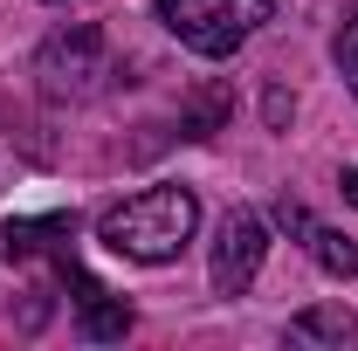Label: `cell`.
<instances>
[{
	"mask_svg": "<svg viewBox=\"0 0 358 351\" xmlns=\"http://www.w3.org/2000/svg\"><path fill=\"white\" fill-rule=\"evenodd\" d=\"M262 255H268V227H262V214L234 207V214L221 220V234H214V262H207L214 296H241V289L262 275Z\"/></svg>",
	"mask_w": 358,
	"mask_h": 351,
	"instance_id": "277c9868",
	"label": "cell"
},
{
	"mask_svg": "<svg viewBox=\"0 0 358 351\" xmlns=\"http://www.w3.org/2000/svg\"><path fill=\"white\" fill-rule=\"evenodd\" d=\"M193 227H200L193 186H145V193L117 200L110 214L96 220L103 248L124 255V262H173L179 248L193 241Z\"/></svg>",
	"mask_w": 358,
	"mask_h": 351,
	"instance_id": "6da1fadb",
	"label": "cell"
},
{
	"mask_svg": "<svg viewBox=\"0 0 358 351\" xmlns=\"http://www.w3.org/2000/svg\"><path fill=\"white\" fill-rule=\"evenodd\" d=\"M227 110H234V96L221 83H200L186 103H179V138H214L227 124Z\"/></svg>",
	"mask_w": 358,
	"mask_h": 351,
	"instance_id": "ba28073f",
	"label": "cell"
},
{
	"mask_svg": "<svg viewBox=\"0 0 358 351\" xmlns=\"http://www.w3.org/2000/svg\"><path fill=\"white\" fill-rule=\"evenodd\" d=\"M289 338L296 345H352L358 351V310L352 303H310V310H296L289 317Z\"/></svg>",
	"mask_w": 358,
	"mask_h": 351,
	"instance_id": "8992f818",
	"label": "cell"
},
{
	"mask_svg": "<svg viewBox=\"0 0 358 351\" xmlns=\"http://www.w3.org/2000/svg\"><path fill=\"white\" fill-rule=\"evenodd\" d=\"M303 248H310V262L324 268V275H338V282H352V268H358V248L338 234V227H310L303 234Z\"/></svg>",
	"mask_w": 358,
	"mask_h": 351,
	"instance_id": "9c48e42d",
	"label": "cell"
},
{
	"mask_svg": "<svg viewBox=\"0 0 358 351\" xmlns=\"http://www.w3.org/2000/svg\"><path fill=\"white\" fill-rule=\"evenodd\" d=\"M338 76H345L352 96H358V7L345 14V28H338Z\"/></svg>",
	"mask_w": 358,
	"mask_h": 351,
	"instance_id": "30bf717a",
	"label": "cell"
},
{
	"mask_svg": "<svg viewBox=\"0 0 358 351\" xmlns=\"http://www.w3.org/2000/svg\"><path fill=\"white\" fill-rule=\"evenodd\" d=\"M55 241H69V220H62V214H48V220H7V234H0L7 262H35V255H55Z\"/></svg>",
	"mask_w": 358,
	"mask_h": 351,
	"instance_id": "52a82bcc",
	"label": "cell"
},
{
	"mask_svg": "<svg viewBox=\"0 0 358 351\" xmlns=\"http://www.w3.org/2000/svg\"><path fill=\"white\" fill-rule=\"evenodd\" d=\"M35 76H42V96H55V103H83V96H96V89L117 76L103 28H90V21L55 28V35L42 42V55H35Z\"/></svg>",
	"mask_w": 358,
	"mask_h": 351,
	"instance_id": "7a4b0ae2",
	"label": "cell"
},
{
	"mask_svg": "<svg viewBox=\"0 0 358 351\" xmlns=\"http://www.w3.org/2000/svg\"><path fill=\"white\" fill-rule=\"evenodd\" d=\"M275 220H282V227H289V234H310L317 220L303 214V207H296V200H275Z\"/></svg>",
	"mask_w": 358,
	"mask_h": 351,
	"instance_id": "8fae6325",
	"label": "cell"
},
{
	"mask_svg": "<svg viewBox=\"0 0 358 351\" xmlns=\"http://www.w3.org/2000/svg\"><path fill=\"white\" fill-rule=\"evenodd\" d=\"M55 7H62V0H55Z\"/></svg>",
	"mask_w": 358,
	"mask_h": 351,
	"instance_id": "4fadbf2b",
	"label": "cell"
},
{
	"mask_svg": "<svg viewBox=\"0 0 358 351\" xmlns=\"http://www.w3.org/2000/svg\"><path fill=\"white\" fill-rule=\"evenodd\" d=\"M338 186H345V200H352V207H358V166H352V173H345V179H338Z\"/></svg>",
	"mask_w": 358,
	"mask_h": 351,
	"instance_id": "7c38bea8",
	"label": "cell"
},
{
	"mask_svg": "<svg viewBox=\"0 0 358 351\" xmlns=\"http://www.w3.org/2000/svg\"><path fill=\"white\" fill-rule=\"evenodd\" d=\"M275 14V0H159L166 35L193 48V55H234Z\"/></svg>",
	"mask_w": 358,
	"mask_h": 351,
	"instance_id": "3957f363",
	"label": "cell"
},
{
	"mask_svg": "<svg viewBox=\"0 0 358 351\" xmlns=\"http://www.w3.org/2000/svg\"><path fill=\"white\" fill-rule=\"evenodd\" d=\"M62 275L76 282V331H83L90 345H110V338L131 331V303H124V296H110L103 282H90L76 262H62Z\"/></svg>",
	"mask_w": 358,
	"mask_h": 351,
	"instance_id": "5b68a950",
	"label": "cell"
}]
</instances>
